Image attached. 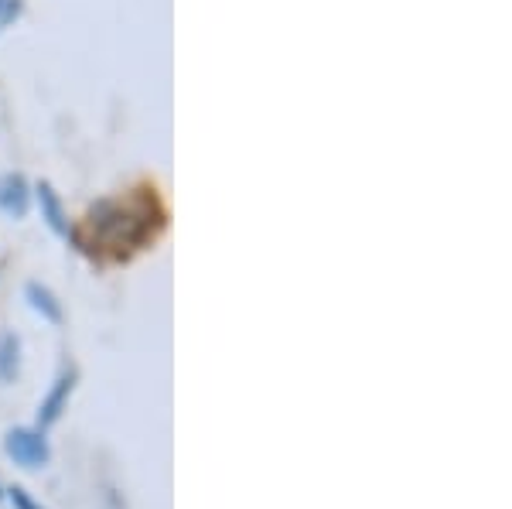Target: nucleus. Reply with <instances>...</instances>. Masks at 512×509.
I'll use <instances>...</instances> for the list:
<instances>
[{
	"instance_id": "obj_1",
	"label": "nucleus",
	"mask_w": 512,
	"mask_h": 509,
	"mask_svg": "<svg viewBox=\"0 0 512 509\" xmlns=\"http://www.w3.org/2000/svg\"><path fill=\"white\" fill-rule=\"evenodd\" d=\"M93 226L106 236L110 243H137L147 233V216H137L130 205L120 202H103L93 209Z\"/></svg>"
},
{
	"instance_id": "obj_2",
	"label": "nucleus",
	"mask_w": 512,
	"mask_h": 509,
	"mask_svg": "<svg viewBox=\"0 0 512 509\" xmlns=\"http://www.w3.org/2000/svg\"><path fill=\"white\" fill-rule=\"evenodd\" d=\"M7 455H11L18 465H24V469H38V465L48 462V445L41 434L18 428V431L7 434Z\"/></svg>"
},
{
	"instance_id": "obj_3",
	"label": "nucleus",
	"mask_w": 512,
	"mask_h": 509,
	"mask_svg": "<svg viewBox=\"0 0 512 509\" xmlns=\"http://www.w3.org/2000/svg\"><path fill=\"white\" fill-rule=\"evenodd\" d=\"M0 209L14 219L24 216V209H28V185H24L21 175L0 178Z\"/></svg>"
},
{
	"instance_id": "obj_4",
	"label": "nucleus",
	"mask_w": 512,
	"mask_h": 509,
	"mask_svg": "<svg viewBox=\"0 0 512 509\" xmlns=\"http://www.w3.org/2000/svg\"><path fill=\"white\" fill-rule=\"evenodd\" d=\"M38 202H41V212H45L48 226L55 229V233H69V226H65V216H62V205L55 199V192L48 185H38Z\"/></svg>"
},
{
	"instance_id": "obj_5",
	"label": "nucleus",
	"mask_w": 512,
	"mask_h": 509,
	"mask_svg": "<svg viewBox=\"0 0 512 509\" xmlns=\"http://www.w3.org/2000/svg\"><path fill=\"white\" fill-rule=\"evenodd\" d=\"M72 393V376H62L59 383H55V390H52V397L41 404V410H38V417H41V424H52L55 417L62 414V404H65V397Z\"/></svg>"
},
{
	"instance_id": "obj_6",
	"label": "nucleus",
	"mask_w": 512,
	"mask_h": 509,
	"mask_svg": "<svg viewBox=\"0 0 512 509\" xmlns=\"http://www.w3.org/2000/svg\"><path fill=\"white\" fill-rule=\"evenodd\" d=\"M28 298H31V305H35V311H41V315H45L48 322H62V308H59V301H55L52 294L45 291V287L28 284Z\"/></svg>"
},
{
	"instance_id": "obj_7",
	"label": "nucleus",
	"mask_w": 512,
	"mask_h": 509,
	"mask_svg": "<svg viewBox=\"0 0 512 509\" xmlns=\"http://www.w3.org/2000/svg\"><path fill=\"white\" fill-rule=\"evenodd\" d=\"M14 373H18V339L4 335L0 339V380H14Z\"/></svg>"
},
{
	"instance_id": "obj_8",
	"label": "nucleus",
	"mask_w": 512,
	"mask_h": 509,
	"mask_svg": "<svg viewBox=\"0 0 512 509\" xmlns=\"http://www.w3.org/2000/svg\"><path fill=\"white\" fill-rule=\"evenodd\" d=\"M21 14V0H0V31Z\"/></svg>"
},
{
	"instance_id": "obj_9",
	"label": "nucleus",
	"mask_w": 512,
	"mask_h": 509,
	"mask_svg": "<svg viewBox=\"0 0 512 509\" xmlns=\"http://www.w3.org/2000/svg\"><path fill=\"white\" fill-rule=\"evenodd\" d=\"M11 499H14V503H18L21 509H35V503H31V499L24 496V489H11Z\"/></svg>"
}]
</instances>
